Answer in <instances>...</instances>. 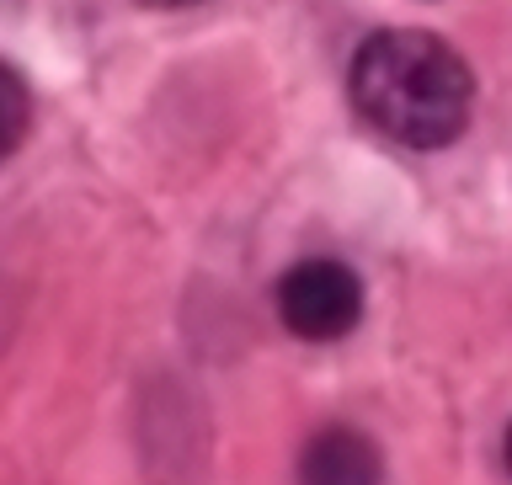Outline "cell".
Segmentation results:
<instances>
[{"label": "cell", "mask_w": 512, "mask_h": 485, "mask_svg": "<svg viewBox=\"0 0 512 485\" xmlns=\"http://www.w3.org/2000/svg\"><path fill=\"white\" fill-rule=\"evenodd\" d=\"M352 102L384 139L438 150L470 123L475 80L454 48L432 32H374L352 59Z\"/></svg>", "instance_id": "1"}, {"label": "cell", "mask_w": 512, "mask_h": 485, "mask_svg": "<svg viewBox=\"0 0 512 485\" xmlns=\"http://www.w3.org/2000/svg\"><path fill=\"white\" fill-rule=\"evenodd\" d=\"M278 320L299 342H342L363 320V283L336 256H304L278 278Z\"/></svg>", "instance_id": "2"}, {"label": "cell", "mask_w": 512, "mask_h": 485, "mask_svg": "<svg viewBox=\"0 0 512 485\" xmlns=\"http://www.w3.org/2000/svg\"><path fill=\"white\" fill-rule=\"evenodd\" d=\"M299 485H384V454L358 427H326L304 443Z\"/></svg>", "instance_id": "3"}, {"label": "cell", "mask_w": 512, "mask_h": 485, "mask_svg": "<svg viewBox=\"0 0 512 485\" xmlns=\"http://www.w3.org/2000/svg\"><path fill=\"white\" fill-rule=\"evenodd\" d=\"M27 128H32V91H27V80L0 59V160L27 139Z\"/></svg>", "instance_id": "4"}, {"label": "cell", "mask_w": 512, "mask_h": 485, "mask_svg": "<svg viewBox=\"0 0 512 485\" xmlns=\"http://www.w3.org/2000/svg\"><path fill=\"white\" fill-rule=\"evenodd\" d=\"M139 6H160V11H176V6H198V0H139Z\"/></svg>", "instance_id": "5"}, {"label": "cell", "mask_w": 512, "mask_h": 485, "mask_svg": "<svg viewBox=\"0 0 512 485\" xmlns=\"http://www.w3.org/2000/svg\"><path fill=\"white\" fill-rule=\"evenodd\" d=\"M507 470H512V427H507Z\"/></svg>", "instance_id": "6"}]
</instances>
